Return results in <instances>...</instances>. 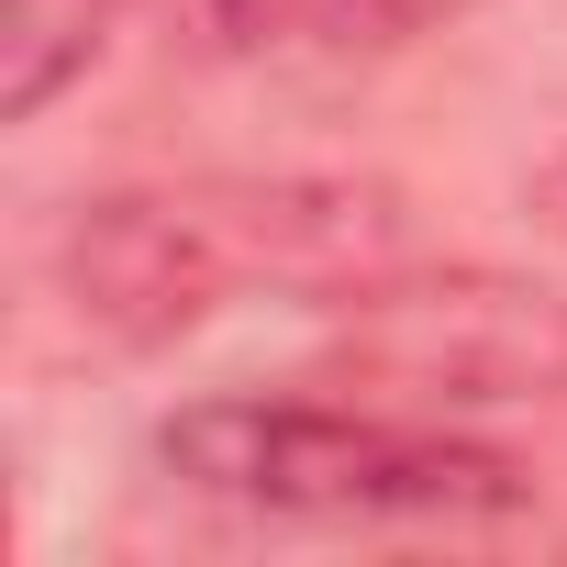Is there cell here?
<instances>
[{
  "mask_svg": "<svg viewBox=\"0 0 567 567\" xmlns=\"http://www.w3.org/2000/svg\"><path fill=\"white\" fill-rule=\"evenodd\" d=\"M134 0H0V123H45L112 45Z\"/></svg>",
  "mask_w": 567,
  "mask_h": 567,
  "instance_id": "cell-5",
  "label": "cell"
},
{
  "mask_svg": "<svg viewBox=\"0 0 567 567\" xmlns=\"http://www.w3.org/2000/svg\"><path fill=\"white\" fill-rule=\"evenodd\" d=\"M156 467L223 512L312 523V534H390V523H523L545 478L467 434L456 412L412 401H323V390H212L156 423Z\"/></svg>",
  "mask_w": 567,
  "mask_h": 567,
  "instance_id": "cell-2",
  "label": "cell"
},
{
  "mask_svg": "<svg viewBox=\"0 0 567 567\" xmlns=\"http://www.w3.org/2000/svg\"><path fill=\"white\" fill-rule=\"evenodd\" d=\"M412 267V200L346 167H212V178H134L56 223V301L112 357H167L178 334L223 323L234 301H334Z\"/></svg>",
  "mask_w": 567,
  "mask_h": 567,
  "instance_id": "cell-1",
  "label": "cell"
},
{
  "mask_svg": "<svg viewBox=\"0 0 567 567\" xmlns=\"http://www.w3.org/2000/svg\"><path fill=\"white\" fill-rule=\"evenodd\" d=\"M200 34L223 56H267V68H334V56H401L489 0H189Z\"/></svg>",
  "mask_w": 567,
  "mask_h": 567,
  "instance_id": "cell-4",
  "label": "cell"
},
{
  "mask_svg": "<svg viewBox=\"0 0 567 567\" xmlns=\"http://www.w3.org/2000/svg\"><path fill=\"white\" fill-rule=\"evenodd\" d=\"M523 212H534V234H545V245H567V145L523 178Z\"/></svg>",
  "mask_w": 567,
  "mask_h": 567,
  "instance_id": "cell-6",
  "label": "cell"
},
{
  "mask_svg": "<svg viewBox=\"0 0 567 567\" xmlns=\"http://www.w3.org/2000/svg\"><path fill=\"white\" fill-rule=\"evenodd\" d=\"M334 312H346V379H379L412 412L567 390V290H534V278L390 267L368 290H334Z\"/></svg>",
  "mask_w": 567,
  "mask_h": 567,
  "instance_id": "cell-3",
  "label": "cell"
}]
</instances>
